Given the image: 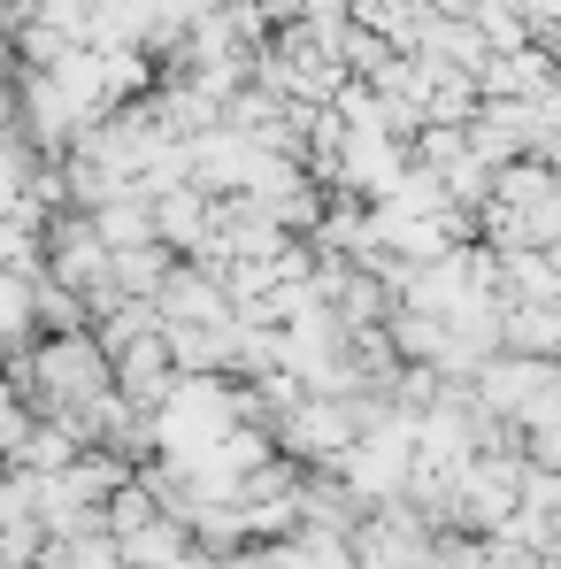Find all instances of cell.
Here are the masks:
<instances>
[{
    "mask_svg": "<svg viewBox=\"0 0 561 569\" xmlns=\"http://www.w3.org/2000/svg\"><path fill=\"white\" fill-rule=\"evenodd\" d=\"M554 254H561V247H554Z\"/></svg>",
    "mask_w": 561,
    "mask_h": 569,
    "instance_id": "1",
    "label": "cell"
}]
</instances>
